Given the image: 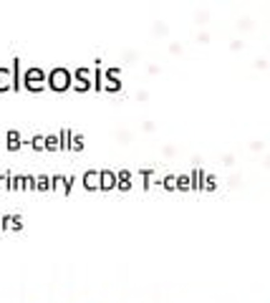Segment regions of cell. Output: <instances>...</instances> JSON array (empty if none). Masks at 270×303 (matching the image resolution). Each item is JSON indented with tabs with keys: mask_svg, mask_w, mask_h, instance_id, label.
I'll return each mask as SVG.
<instances>
[{
	"mask_svg": "<svg viewBox=\"0 0 270 303\" xmlns=\"http://www.w3.org/2000/svg\"><path fill=\"white\" fill-rule=\"evenodd\" d=\"M71 83H73V76L68 74L66 69H53V71L48 74V86H51L53 91H66Z\"/></svg>",
	"mask_w": 270,
	"mask_h": 303,
	"instance_id": "cell-1",
	"label": "cell"
},
{
	"mask_svg": "<svg viewBox=\"0 0 270 303\" xmlns=\"http://www.w3.org/2000/svg\"><path fill=\"white\" fill-rule=\"evenodd\" d=\"M43 78H46V74L41 69H28L23 74V86L31 88V91H41L43 88Z\"/></svg>",
	"mask_w": 270,
	"mask_h": 303,
	"instance_id": "cell-2",
	"label": "cell"
},
{
	"mask_svg": "<svg viewBox=\"0 0 270 303\" xmlns=\"http://www.w3.org/2000/svg\"><path fill=\"white\" fill-rule=\"evenodd\" d=\"M116 187V174L114 172H99V190H111Z\"/></svg>",
	"mask_w": 270,
	"mask_h": 303,
	"instance_id": "cell-3",
	"label": "cell"
},
{
	"mask_svg": "<svg viewBox=\"0 0 270 303\" xmlns=\"http://www.w3.org/2000/svg\"><path fill=\"white\" fill-rule=\"evenodd\" d=\"M83 187L86 190H99V172H86L83 174Z\"/></svg>",
	"mask_w": 270,
	"mask_h": 303,
	"instance_id": "cell-4",
	"label": "cell"
},
{
	"mask_svg": "<svg viewBox=\"0 0 270 303\" xmlns=\"http://www.w3.org/2000/svg\"><path fill=\"white\" fill-rule=\"evenodd\" d=\"M5 144H8L10 152H15L20 147V134H18V132H8V134H5Z\"/></svg>",
	"mask_w": 270,
	"mask_h": 303,
	"instance_id": "cell-5",
	"label": "cell"
},
{
	"mask_svg": "<svg viewBox=\"0 0 270 303\" xmlns=\"http://www.w3.org/2000/svg\"><path fill=\"white\" fill-rule=\"evenodd\" d=\"M8 88H13V76L8 69H0V91H8Z\"/></svg>",
	"mask_w": 270,
	"mask_h": 303,
	"instance_id": "cell-6",
	"label": "cell"
},
{
	"mask_svg": "<svg viewBox=\"0 0 270 303\" xmlns=\"http://www.w3.org/2000/svg\"><path fill=\"white\" fill-rule=\"evenodd\" d=\"M71 139H73V134L64 129L61 134H58V149H71Z\"/></svg>",
	"mask_w": 270,
	"mask_h": 303,
	"instance_id": "cell-7",
	"label": "cell"
},
{
	"mask_svg": "<svg viewBox=\"0 0 270 303\" xmlns=\"http://www.w3.org/2000/svg\"><path fill=\"white\" fill-rule=\"evenodd\" d=\"M36 190H41V192H46V190H51V179H48L46 174H41V177H36Z\"/></svg>",
	"mask_w": 270,
	"mask_h": 303,
	"instance_id": "cell-8",
	"label": "cell"
},
{
	"mask_svg": "<svg viewBox=\"0 0 270 303\" xmlns=\"http://www.w3.org/2000/svg\"><path fill=\"white\" fill-rule=\"evenodd\" d=\"M76 78H78V88H81V91H83V88H88V81H86V78H88V71H86V69L76 71Z\"/></svg>",
	"mask_w": 270,
	"mask_h": 303,
	"instance_id": "cell-9",
	"label": "cell"
},
{
	"mask_svg": "<svg viewBox=\"0 0 270 303\" xmlns=\"http://www.w3.org/2000/svg\"><path fill=\"white\" fill-rule=\"evenodd\" d=\"M43 144H46V149L48 152L58 149V137H43Z\"/></svg>",
	"mask_w": 270,
	"mask_h": 303,
	"instance_id": "cell-10",
	"label": "cell"
},
{
	"mask_svg": "<svg viewBox=\"0 0 270 303\" xmlns=\"http://www.w3.org/2000/svg\"><path fill=\"white\" fill-rule=\"evenodd\" d=\"M31 147L36 152H43L46 149V144H43V137H33V142H31Z\"/></svg>",
	"mask_w": 270,
	"mask_h": 303,
	"instance_id": "cell-11",
	"label": "cell"
},
{
	"mask_svg": "<svg viewBox=\"0 0 270 303\" xmlns=\"http://www.w3.org/2000/svg\"><path fill=\"white\" fill-rule=\"evenodd\" d=\"M71 149H73V152L83 149V137H73V139H71Z\"/></svg>",
	"mask_w": 270,
	"mask_h": 303,
	"instance_id": "cell-12",
	"label": "cell"
},
{
	"mask_svg": "<svg viewBox=\"0 0 270 303\" xmlns=\"http://www.w3.org/2000/svg\"><path fill=\"white\" fill-rule=\"evenodd\" d=\"M177 187H179V190H187V187H190V177H187V174L177 177Z\"/></svg>",
	"mask_w": 270,
	"mask_h": 303,
	"instance_id": "cell-13",
	"label": "cell"
}]
</instances>
